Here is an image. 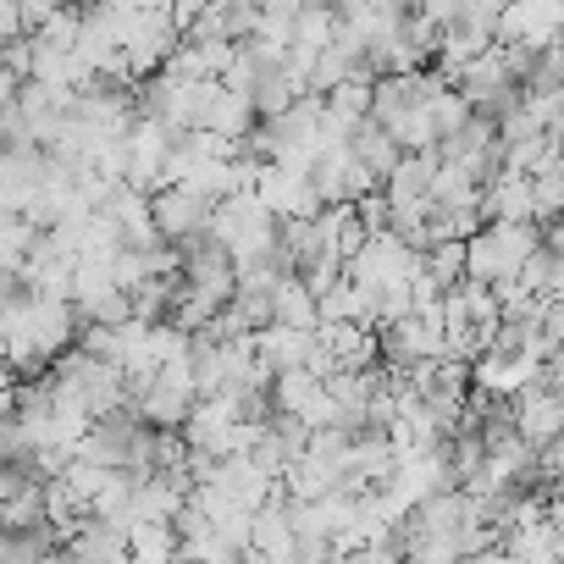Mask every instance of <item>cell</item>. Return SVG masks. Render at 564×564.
Instances as JSON below:
<instances>
[{"label": "cell", "instance_id": "obj_1", "mask_svg": "<svg viewBox=\"0 0 564 564\" xmlns=\"http://www.w3.org/2000/svg\"><path fill=\"white\" fill-rule=\"evenodd\" d=\"M205 238L238 265H254L265 254H276V216L254 199V194H227L210 205V221H205Z\"/></svg>", "mask_w": 564, "mask_h": 564}, {"label": "cell", "instance_id": "obj_2", "mask_svg": "<svg viewBox=\"0 0 564 564\" xmlns=\"http://www.w3.org/2000/svg\"><path fill=\"white\" fill-rule=\"evenodd\" d=\"M542 243V227L536 221H481L470 238H465V276L470 282H514V271L525 265V254Z\"/></svg>", "mask_w": 564, "mask_h": 564}, {"label": "cell", "instance_id": "obj_3", "mask_svg": "<svg viewBox=\"0 0 564 564\" xmlns=\"http://www.w3.org/2000/svg\"><path fill=\"white\" fill-rule=\"evenodd\" d=\"M415 271H421V254H415L399 232H371V238L344 260V276L355 282V289H366V294L399 289V282H410Z\"/></svg>", "mask_w": 564, "mask_h": 564}, {"label": "cell", "instance_id": "obj_4", "mask_svg": "<svg viewBox=\"0 0 564 564\" xmlns=\"http://www.w3.org/2000/svg\"><path fill=\"white\" fill-rule=\"evenodd\" d=\"M558 23H564L558 0H509V7L492 18V45L547 51V45H558Z\"/></svg>", "mask_w": 564, "mask_h": 564}, {"label": "cell", "instance_id": "obj_5", "mask_svg": "<svg viewBox=\"0 0 564 564\" xmlns=\"http://www.w3.org/2000/svg\"><path fill=\"white\" fill-rule=\"evenodd\" d=\"M172 139H177V133H172L166 122L133 117V122L122 128V155H128V166H122V183H128V188H139V194H155Z\"/></svg>", "mask_w": 564, "mask_h": 564}, {"label": "cell", "instance_id": "obj_6", "mask_svg": "<svg viewBox=\"0 0 564 564\" xmlns=\"http://www.w3.org/2000/svg\"><path fill=\"white\" fill-rule=\"evenodd\" d=\"M536 377H542V360L525 349H481L470 360V393H481V399H514Z\"/></svg>", "mask_w": 564, "mask_h": 564}, {"label": "cell", "instance_id": "obj_7", "mask_svg": "<svg viewBox=\"0 0 564 564\" xmlns=\"http://www.w3.org/2000/svg\"><path fill=\"white\" fill-rule=\"evenodd\" d=\"M249 194H254L276 221H294V216H316V210H322L311 177H305V172H289V166H276V161H265V166L254 172V188H249Z\"/></svg>", "mask_w": 564, "mask_h": 564}, {"label": "cell", "instance_id": "obj_8", "mask_svg": "<svg viewBox=\"0 0 564 564\" xmlns=\"http://www.w3.org/2000/svg\"><path fill=\"white\" fill-rule=\"evenodd\" d=\"M254 360L276 377V371H311L316 366V327H254L249 333Z\"/></svg>", "mask_w": 564, "mask_h": 564}, {"label": "cell", "instance_id": "obj_9", "mask_svg": "<svg viewBox=\"0 0 564 564\" xmlns=\"http://www.w3.org/2000/svg\"><path fill=\"white\" fill-rule=\"evenodd\" d=\"M509 426H514V437L520 443H553L558 437V426H564V399H558V388H542V382H531L525 393H514L509 399Z\"/></svg>", "mask_w": 564, "mask_h": 564}, {"label": "cell", "instance_id": "obj_10", "mask_svg": "<svg viewBox=\"0 0 564 564\" xmlns=\"http://www.w3.org/2000/svg\"><path fill=\"white\" fill-rule=\"evenodd\" d=\"M150 221H155V238L161 243H183V238L205 232L210 205L199 194H188V188H155L150 194Z\"/></svg>", "mask_w": 564, "mask_h": 564}, {"label": "cell", "instance_id": "obj_11", "mask_svg": "<svg viewBox=\"0 0 564 564\" xmlns=\"http://www.w3.org/2000/svg\"><path fill=\"white\" fill-rule=\"evenodd\" d=\"M210 487H216V492H227V498H232V503H243V509H260V503L282 498V492H276V476H265L260 465H249V454H227V459H216Z\"/></svg>", "mask_w": 564, "mask_h": 564}, {"label": "cell", "instance_id": "obj_12", "mask_svg": "<svg viewBox=\"0 0 564 564\" xmlns=\"http://www.w3.org/2000/svg\"><path fill=\"white\" fill-rule=\"evenodd\" d=\"M243 553H249L254 564H260V558H294V520H289V503H282V498H271V503L254 509Z\"/></svg>", "mask_w": 564, "mask_h": 564}, {"label": "cell", "instance_id": "obj_13", "mask_svg": "<svg viewBox=\"0 0 564 564\" xmlns=\"http://www.w3.org/2000/svg\"><path fill=\"white\" fill-rule=\"evenodd\" d=\"M265 322H271V327H316V294L305 289L294 271L271 289V300H265Z\"/></svg>", "mask_w": 564, "mask_h": 564}, {"label": "cell", "instance_id": "obj_14", "mask_svg": "<svg viewBox=\"0 0 564 564\" xmlns=\"http://www.w3.org/2000/svg\"><path fill=\"white\" fill-rule=\"evenodd\" d=\"M316 322H349V327H371V294L355 289L349 276L327 282L316 294Z\"/></svg>", "mask_w": 564, "mask_h": 564}, {"label": "cell", "instance_id": "obj_15", "mask_svg": "<svg viewBox=\"0 0 564 564\" xmlns=\"http://www.w3.org/2000/svg\"><path fill=\"white\" fill-rule=\"evenodd\" d=\"M349 155H355V161H360V166H366V172L382 183V177L399 166V155H404V150L388 139V128H377V122L366 117V122H355V128H349Z\"/></svg>", "mask_w": 564, "mask_h": 564}, {"label": "cell", "instance_id": "obj_16", "mask_svg": "<svg viewBox=\"0 0 564 564\" xmlns=\"http://www.w3.org/2000/svg\"><path fill=\"white\" fill-rule=\"evenodd\" d=\"M426 199H432V210H476L481 183H476L459 161H437V166H432V188H426Z\"/></svg>", "mask_w": 564, "mask_h": 564}, {"label": "cell", "instance_id": "obj_17", "mask_svg": "<svg viewBox=\"0 0 564 564\" xmlns=\"http://www.w3.org/2000/svg\"><path fill=\"white\" fill-rule=\"evenodd\" d=\"M128 564H177V531L161 520L128 525Z\"/></svg>", "mask_w": 564, "mask_h": 564}, {"label": "cell", "instance_id": "obj_18", "mask_svg": "<svg viewBox=\"0 0 564 564\" xmlns=\"http://www.w3.org/2000/svg\"><path fill=\"white\" fill-rule=\"evenodd\" d=\"M333 23H338L333 0H305L300 18H294V29H289V45H300V51H327V45H333Z\"/></svg>", "mask_w": 564, "mask_h": 564}, {"label": "cell", "instance_id": "obj_19", "mask_svg": "<svg viewBox=\"0 0 564 564\" xmlns=\"http://www.w3.org/2000/svg\"><path fill=\"white\" fill-rule=\"evenodd\" d=\"M322 106H327L338 122H366V111H371V73L344 78L338 89H327V95H322Z\"/></svg>", "mask_w": 564, "mask_h": 564}, {"label": "cell", "instance_id": "obj_20", "mask_svg": "<svg viewBox=\"0 0 564 564\" xmlns=\"http://www.w3.org/2000/svg\"><path fill=\"white\" fill-rule=\"evenodd\" d=\"M421 271L437 282V289H454V282L465 276V238H443V243L421 249Z\"/></svg>", "mask_w": 564, "mask_h": 564}, {"label": "cell", "instance_id": "obj_21", "mask_svg": "<svg viewBox=\"0 0 564 564\" xmlns=\"http://www.w3.org/2000/svg\"><path fill=\"white\" fill-rule=\"evenodd\" d=\"M426 111H432V128H437V139H448V133H459V128L470 122V100H465L454 84H443V89L426 100Z\"/></svg>", "mask_w": 564, "mask_h": 564}, {"label": "cell", "instance_id": "obj_22", "mask_svg": "<svg viewBox=\"0 0 564 564\" xmlns=\"http://www.w3.org/2000/svg\"><path fill=\"white\" fill-rule=\"evenodd\" d=\"M558 205H564V177H558V166H547V172L531 177V210H536V227H553V221H558Z\"/></svg>", "mask_w": 564, "mask_h": 564}, {"label": "cell", "instance_id": "obj_23", "mask_svg": "<svg viewBox=\"0 0 564 564\" xmlns=\"http://www.w3.org/2000/svg\"><path fill=\"white\" fill-rule=\"evenodd\" d=\"M355 221H360V232H366V238H371V232H388V199H382V188L355 199Z\"/></svg>", "mask_w": 564, "mask_h": 564}, {"label": "cell", "instance_id": "obj_24", "mask_svg": "<svg viewBox=\"0 0 564 564\" xmlns=\"http://www.w3.org/2000/svg\"><path fill=\"white\" fill-rule=\"evenodd\" d=\"M459 564H514V558H509V553H503V547L492 542V547H476V553H459Z\"/></svg>", "mask_w": 564, "mask_h": 564}, {"label": "cell", "instance_id": "obj_25", "mask_svg": "<svg viewBox=\"0 0 564 564\" xmlns=\"http://www.w3.org/2000/svg\"><path fill=\"white\" fill-rule=\"evenodd\" d=\"M18 84H23V78H12L7 67H0V117H7V111L18 106Z\"/></svg>", "mask_w": 564, "mask_h": 564}, {"label": "cell", "instance_id": "obj_26", "mask_svg": "<svg viewBox=\"0 0 564 564\" xmlns=\"http://www.w3.org/2000/svg\"><path fill=\"white\" fill-rule=\"evenodd\" d=\"M40 564H67V558H62V547H51V553H45Z\"/></svg>", "mask_w": 564, "mask_h": 564}]
</instances>
